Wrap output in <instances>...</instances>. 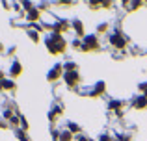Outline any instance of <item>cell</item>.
<instances>
[{
  "mask_svg": "<svg viewBox=\"0 0 147 141\" xmlns=\"http://www.w3.org/2000/svg\"><path fill=\"white\" fill-rule=\"evenodd\" d=\"M45 47H47V50L52 56H58V54L61 56V54H65V50H67V41L63 39L61 33L50 32L49 35L45 37Z\"/></svg>",
  "mask_w": 147,
  "mask_h": 141,
  "instance_id": "obj_1",
  "label": "cell"
},
{
  "mask_svg": "<svg viewBox=\"0 0 147 141\" xmlns=\"http://www.w3.org/2000/svg\"><path fill=\"white\" fill-rule=\"evenodd\" d=\"M108 43H110L115 50H125L127 45H129V37H127L119 28H115L114 32L108 35Z\"/></svg>",
  "mask_w": 147,
  "mask_h": 141,
  "instance_id": "obj_2",
  "label": "cell"
},
{
  "mask_svg": "<svg viewBox=\"0 0 147 141\" xmlns=\"http://www.w3.org/2000/svg\"><path fill=\"white\" fill-rule=\"evenodd\" d=\"M80 50L84 52V54H88V52H97L100 50V39L97 33H86V37L82 39V48Z\"/></svg>",
  "mask_w": 147,
  "mask_h": 141,
  "instance_id": "obj_3",
  "label": "cell"
},
{
  "mask_svg": "<svg viewBox=\"0 0 147 141\" xmlns=\"http://www.w3.org/2000/svg\"><path fill=\"white\" fill-rule=\"evenodd\" d=\"M63 82H65V86H67L69 89L75 91L76 87L80 86V82H82V76H80V72H65Z\"/></svg>",
  "mask_w": 147,
  "mask_h": 141,
  "instance_id": "obj_4",
  "label": "cell"
},
{
  "mask_svg": "<svg viewBox=\"0 0 147 141\" xmlns=\"http://www.w3.org/2000/svg\"><path fill=\"white\" fill-rule=\"evenodd\" d=\"M63 74H65V71H63V63H54L52 69H50V71H49V74H47V82L54 84V82H58L60 78H63Z\"/></svg>",
  "mask_w": 147,
  "mask_h": 141,
  "instance_id": "obj_5",
  "label": "cell"
},
{
  "mask_svg": "<svg viewBox=\"0 0 147 141\" xmlns=\"http://www.w3.org/2000/svg\"><path fill=\"white\" fill-rule=\"evenodd\" d=\"M67 30H71V22L67 19H58V21H54L50 24V32H54V33H61L63 35Z\"/></svg>",
  "mask_w": 147,
  "mask_h": 141,
  "instance_id": "obj_6",
  "label": "cell"
},
{
  "mask_svg": "<svg viewBox=\"0 0 147 141\" xmlns=\"http://www.w3.org/2000/svg\"><path fill=\"white\" fill-rule=\"evenodd\" d=\"M63 112H65V110H63V106H61V104H54L52 108H50V112L47 113L49 123H50V124H54L56 121H60V117L63 115Z\"/></svg>",
  "mask_w": 147,
  "mask_h": 141,
  "instance_id": "obj_7",
  "label": "cell"
},
{
  "mask_svg": "<svg viewBox=\"0 0 147 141\" xmlns=\"http://www.w3.org/2000/svg\"><path fill=\"white\" fill-rule=\"evenodd\" d=\"M106 93V82H102V80H100V82H97L93 86V89L91 91H88V97H91V98H97V97H100V95H104Z\"/></svg>",
  "mask_w": 147,
  "mask_h": 141,
  "instance_id": "obj_8",
  "label": "cell"
},
{
  "mask_svg": "<svg viewBox=\"0 0 147 141\" xmlns=\"http://www.w3.org/2000/svg\"><path fill=\"white\" fill-rule=\"evenodd\" d=\"M26 21H28V24H39V21H41V11L34 6L32 9L26 13Z\"/></svg>",
  "mask_w": 147,
  "mask_h": 141,
  "instance_id": "obj_9",
  "label": "cell"
},
{
  "mask_svg": "<svg viewBox=\"0 0 147 141\" xmlns=\"http://www.w3.org/2000/svg\"><path fill=\"white\" fill-rule=\"evenodd\" d=\"M130 106H132L134 110H147V98L144 97V95H136V97L130 100Z\"/></svg>",
  "mask_w": 147,
  "mask_h": 141,
  "instance_id": "obj_10",
  "label": "cell"
},
{
  "mask_svg": "<svg viewBox=\"0 0 147 141\" xmlns=\"http://www.w3.org/2000/svg\"><path fill=\"white\" fill-rule=\"evenodd\" d=\"M71 28L75 30V33H76V37H78V39H84V37H86V30H84V22L80 21V19H75V21L71 22Z\"/></svg>",
  "mask_w": 147,
  "mask_h": 141,
  "instance_id": "obj_11",
  "label": "cell"
},
{
  "mask_svg": "<svg viewBox=\"0 0 147 141\" xmlns=\"http://www.w3.org/2000/svg\"><path fill=\"white\" fill-rule=\"evenodd\" d=\"M123 106H125V100H121V98H112L110 102H108V110H110L112 113L115 112H121Z\"/></svg>",
  "mask_w": 147,
  "mask_h": 141,
  "instance_id": "obj_12",
  "label": "cell"
},
{
  "mask_svg": "<svg viewBox=\"0 0 147 141\" xmlns=\"http://www.w3.org/2000/svg\"><path fill=\"white\" fill-rule=\"evenodd\" d=\"M0 89H2V91H11V93H15V91H17V84H15V80L6 78L2 84H0Z\"/></svg>",
  "mask_w": 147,
  "mask_h": 141,
  "instance_id": "obj_13",
  "label": "cell"
},
{
  "mask_svg": "<svg viewBox=\"0 0 147 141\" xmlns=\"http://www.w3.org/2000/svg\"><path fill=\"white\" fill-rule=\"evenodd\" d=\"M21 74H22V65H21V61L15 59V61L11 63V67H9V76L11 78H17V76H21Z\"/></svg>",
  "mask_w": 147,
  "mask_h": 141,
  "instance_id": "obj_14",
  "label": "cell"
},
{
  "mask_svg": "<svg viewBox=\"0 0 147 141\" xmlns=\"http://www.w3.org/2000/svg\"><path fill=\"white\" fill-rule=\"evenodd\" d=\"M65 128H67V130L71 132L73 136H75V134H76V136H80V134H82V126H80L78 123H75V121H67Z\"/></svg>",
  "mask_w": 147,
  "mask_h": 141,
  "instance_id": "obj_15",
  "label": "cell"
},
{
  "mask_svg": "<svg viewBox=\"0 0 147 141\" xmlns=\"http://www.w3.org/2000/svg\"><path fill=\"white\" fill-rule=\"evenodd\" d=\"M63 71L65 72H78V63L73 61V59H67L63 63Z\"/></svg>",
  "mask_w": 147,
  "mask_h": 141,
  "instance_id": "obj_16",
  "label": "cell"
},
{
  "mask_svg": "<svg viewBox=\"0 0 147 141\" xmlns=\"http://www.w3.org/2000/svg\"><path fill=\"white\" fill-rule=\"evenodd\" d=\"M60 141H75V136H73L67 128H61L60 130Z\"/></svg>",
  "mask_w": 147,
  "mask_h": 141,
  "instance_id": "obj_17",
  "label": "cell"
},
{
  "mask_svg": "<svg viewBox=\"0 0 147 141\" xmlns=\"http://www.w3.org/2000/svg\"><path fill=\"white\" fill-rule=\"evenodd\" d=\"M26 33H28V37H30V41H32V43H39V41H41L39 32H36V30L28 28V30H26Z\"/></svg>",
  "mask_w": 147,
  "mask_h": 141,
  "instance_id": "obj_18",
  "label": "cell"
},
{
  "mask_svg": "<svg viewBox=\"0 0 147 141\" xmlns=\"http://www.w3.org/2000/svg\"><path fill=\"white\" fill-rule=\"evenodd\" d=\"M15 138H17L19 141H30L28 134H26L24 130H21V128H19V130H15Z\"/></svg>",
  "mask_w": 147,
  "mask_h": 141,
  "instance_id": "obj_19",
  "label": "cell"
},
{
  "mask_svg": "<svg viewBox=\"0 0 147 141\" xmlns=\"http://www.w3.org/2000/svg\"><path fill=\"white\" fill-rule=\"evenodd\" d=\"M114 141H132V138H130L129 134H115Z\"/></svg>",
  "mask_w": 147,
  "mask_h": 141,
  "instance_id": "obj_20",
  "label": "cell"
},
{
  "mask_svg": "<svg viewBox=\"0 0 147 141\" xmlns=\"http://www.w3.org/2000/svg\"><path fill=\"white\" fill-rule=\"evenodd\" d=\"M108 28H110V26H108V22H100V24L97 26V35H100V33H106Z\"/></svg>",
  "mask_w": 147,
  "mask_h": 141,
  "instance_id": "obj_21",
  "label": "cell"
},
{
  "mask_svg": "<svg viewBox=\"0 0 147 141\" xmlns=\"http://www.w3.org/2000/svg\"><path fill=\"white\" fill-rule=\"evenodd\" d=\"M50 138L52 141H60V128H50Z\"/></svg>",
  "mask_w": 147,
  "mask_h": 141,
  "instance_id": "obj_22",
  "label": "cell"
},
{
  "mask_svg": "<svg viewBox=\"0 0 147 141\" xmlns=\"http://www.w3.org/2000/svg\"><path fill=\"white\" fill-rule=\"evenodd\" d=\"M97 141H114V136H110L108 132H102V134L97 138Z\"/></svg>",
  "mask_w": 147,
  "mask_h": 141,
  "instance_id": "obj_23",
  "label": "cell"
},
{
  "mask_svg": "<svg viewBox=\"0 0 147 141\" xmlns=\"http://www.w3.org/2000/svg\"><path fill=\"white\" fill-rule=\"evenodd\" d=\"M21 130H24V132L30 130V124H28V121H26L24 115H21Z\"/></svg>",
  "mask_w": 147,
  "mask_h": 141,
  "instance_id": "obj_24",
  "label": "cell"
},
{
  "mask_svg": "<svg viewBox=\"0 0 147 141\" xmlns=\"http://www.w3.org/2000/svg\"><path fill=\"white\" fill-rule=\"evenodd\" d=\"M88 7H90L91 11H99V9H100V2H95V0H91V2H88Z\"/></svg>",
  "mask_w": 147,
  "mask_h": 141,
  "instance_id": "obj_25",
  "label": "cell"
},
{
  "mask_svg": "<svg viewBox=\"0 0 147 141\" xmlns=\"http://www.w3.org/2000/svg\"><path fill=\"white\" fill-rule=\"evenodd\" d=\"M71 47L75 48V50H80V48H82V39H75L71 43Z\"/></svg>",
  "mask_w": 147,
  "mask_h": 141,
  "instance_id": "obj_26",
  "label": "cell"
},
{
  "mask_svg": "<svg viewBox=\"0 0 147 141\" xmlns=\"http://www.w3.org/2000/svg\"><path fill=\"white\" fill-rule=\"evenodd\" d=\"M110 7H112L110 0H102V2H100V9H110Z\"/></svg>",
  "mask_w": 147,
  "mask_h": 141,
  "instance_id": "obj_27",
  "label": "cell"
},
{
  "mask_svg": "<svg viewBox=\"0 0 147 141\" xmlns=\"http://www.w3.org/2000/svg\"><path fill=\"white\" fill-rule=\"evenodd\" d=\"M58 6H75V2H71V0H60Z\"/></svg>",
  "mask_w": 147,
  "mask_h": 141,
  "instance_id": "obj_28",
  "label": "cell"
},
{
  "mask_svg": "<svg viewBox=\"0 0 147 141\" xmlns=\"http://www.w3.org/2000/svg\"><path fill=\"white\" fill-rule=\"evenodd\" d=\"M76 141H93V139H91L90 136H84V134H80L78 138H76Z\"/></svg>",
  "mask_w": 147,
  "mask_h": 141,
  "instance_id": "obj_29",
  "label": "cell"
},
{
  "mask_svg": "<svg viewBox=\"0 0 147 141\" xmlns=\"http://www.w3.org/2000/svg\"><path fill=\"white\" fill-rule=\"evenodd\" d=\"M114 115H115V119H123V117H125V112L121 110V112H115Z\"/></svg>",
  "mask_w": 147,
  "mask_h": 141,
  "instance_id": "obj_30",
  "label": "cell"
},
{
  "mask_svg": "<svg viewBox=\"0 0 147 141\" xmlns=\"http://www.w3.org/2000/svg\"><path fill=\"white\" fill-rule=\"evenodd\" d=\"M15 52H17V47H11V48H9V50H7V54H9V56H13V54H15Z\"/></svg>",
  "mask_w": 147,
  "mask_h": 141,
  "instance_id": "obj_31",
  "label": "cell"
},
{
  "mask_svg": "<svg viewBox=\"0 0 147 141\" xmlns=\"http://www.w3.org/2000/svg\"><path fill=\"white\" fill-rule=\"evenodd\" d=\"M4 80H6V76H4V71H0V84H2Z\"/></svg>",
  "mask_w": 147,
  "mask_h": 141,
  "instance_id": "obj_32",
  "label": "cell"
},
{
  "mask_svg": "<svg viewBox=\"0 0 147 141\" xmlns=\"http://www.w3.org/2000/svg\"><path fill=\"white\" fill-rule=\"evenodd\" d=\"M0 128H7V124L6 123H0Z\"/></svg>",
  "mask_w": 147,
  "mask_h": 141,
  "instance_id": "obj_33",
  "label": "cell"
},
{
  "mask_svg": "<svg viewBox=\"0 0 147 141\" xmlns=\"http://www.w3.org/2000/svg\"><path fill=\"white\" fill-rule=\"evenodd\" d=\"M0 52H4V45L2 43H0Z\"/></svg>",
  "mask_w": 147,
  "mask_h": 141,
  "instance_id": "obj_34",
  "label": "cell"
}]
</instances>
